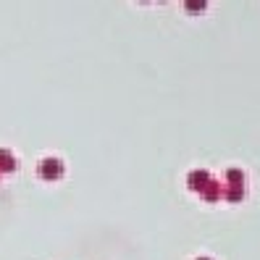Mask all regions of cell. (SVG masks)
<instances>
[{
    "label": "cell",
    "mask_w": 260,
    "mask_h": 260,
    "mask_svg": "<svg viewBox=\"0 0 260 260\" xmlns=\"http://www.w3.org/2000/svg\"><path fill=\"white\" fill-rule=\"evenodd\" d=\"M221 197H226L229 203H242L244 200V171L242 168H226L223 171Z\"/></svg>",
    "instance_id": "1"
},
{
    "label": "cell",
    "mask_w": 260,
    "mask_h": 260,
    "mask_svg": "<svg viewBox=\"0 0 260 260\" xmlns=\"http://www.w3.org/2000/svg\"><path fill=\"white\" fill-rule=\"evenodd\" d=\"M63 174H66L63 160H58V158H45V160L37 163V176L45 179V181H58Z\"/></svg>",
    "instance_id": "2"
},
{
    "label": "cell",
    "mask_w": 260,
    "mask_h": 260,
    "mask_svg": "<svg viewBox=\"0 0 260 260\" xmlns=\"http://www.w3.org/2000/svg\"><path fill=\"white\" fill-rule=\"evenodd\" d=\"M210 181H213L210 171H205V168H194V171H189V176H187V187H189L192 192L200 194V192L210 184Z\"/></svg>",
    "instance_id": "3"
},
{
    "label": "cell",
    "mask_w": 260,
    "mask_h": 260,
    "mask_svg": "<svg viewBox=\"0 0 260 260\" xmlns=\"http://www.w3.org/2000/svg\"><path fill=\"white\" fill-rule=\"evenodd\" d=\"M16 171V158H13V152L0 147V174H11Z\"/></svg>",
    "instance_id": "4"
},
{
    "label": "cell",
    "mask_w": 260,
    "mask_h": 260,
    "mask_svg": "<svg viewBox=\"0 0 260 260\" xmlns=\"http://www.w3.org/2000/svg\"><path fill=\"white\" fill-rule=\"evenodd\" d=\"M200 197H203L205 203H216V200H221V181H216V179H213L210 184H208V187L200 192Z\"/></svg>",
    "instance_id": "5"
},
{
    "label": "cell",
    "mask_w": 260,
    "mask_h": 260,
    "mask_svg": "<svg viewBox=\"0 0 260 260\" xmlns=\"http://www.w3.org/2000/svg\"><path fill=\"white\" fill-rule=\"evenodd\" d=\"M205 0H194V3H192V0H187V3H184V8H187V13H203L205 11Z\"/></svg>",
    "instance_id": "6"
},
{
    "label": "cell",
    "mask_w": 260,
    "mask_h": 260,
    "mask_svg": "<svg viewBox=\"0 0 260 260\" xmlns=\"http://www.w3.org/2000/svg\"><path fill=\"white\" fill-rule=\"evenodd\" d=\"M197 260H210V257H197Z\"/></svg>",
    "instance_id": "7"
}]
</instances>
